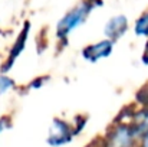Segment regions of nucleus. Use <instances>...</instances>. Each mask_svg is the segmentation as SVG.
<instances>
[{
    "mask_svg": "<svg viewBox=\"0 0 148 147\" xmlns=\"http://www.w3.org/2000/svg\"><path fill=\"white\" fill-rule=\"evenodd\" d=\"M85 124H86V117L84 115H78L73 121V128H75V133H81L82 128H85Z\"/></svg>",
    "mask_w": 148,
    "mask_h": 147,
    "instance_id": "obj_10",
    "label": "nucleus"
},
{
    "mask_svg": "<svg viewBox=\"0 0 148 147\" xmlns=\"http://www.w3.org/2000/svg\"><path fill=\"white\" fill-rule=\"evenodd\" d=\"M137 101L140 104H143L144 107H148V85H145L144 88H141L137 94Z\"/></svg>",
    "mask_w": 148,
    "mask_h": 147,
    "instance_id": "obj_9",
    "label": "nucleus"
},
{
    "mask_svg": "<svg viewBox=\"0 0 148 147\" xmlns=\"http://www.w3.org/2000/svg\"><path fill=\"white\" fill-rule=\"evenodd\" d=\"M128 29H130L128 17L125 14H115L108 19V22L103 28V35H105V38L116 42L127 35Z\"/></svg>",
    "mask_w": 148,
    "mask_h": 147,
    "instance_id": "obj_6",
    "label": "nucleus"
},
{
    "mask_svg": "<svg viewBox=\"0 0 148 147\" xmlns=\"http://www.w3.org/2000/svg\"><path fill=\"white\" fill-rule=\"evenodd\" d=\"M134 33L137 36L148 38V10H145L134 23Z\"/></svg>",
    "mask_w": 148,
    "mask_h": 147,
    "instance_id": "obj_7",
    "label": "nucleus"
},
{
    "mask_svg": "<svg viewBox=\"0 0 148 147\" xmlns=\"http://www.w3.org/2000/svg\"><path fill=\"white\" fill-rule=\"evenodd\" d=\"M114 45L115 42L108 39V38H103L102 41H98L95 43H89L86 45L85 48L82 49V58L91 63H97L102 59H106L112 55V50H114Z\"/></svg>",
    "mask_w": 148,
    "mask_h": 147,
    "instance_id": "obj_5",
    "label": "nucleus"
},
{
    "mask_svg": "<svg viewBox=\"0 0 148 147\" xmlns=\"http://www.w3.org/2000/svg\"><path fill=\"white\" fill-rule=\"evenodd\" d=\"M75 128L73 124L68 123L63 118H53L52 126L49 128V136H48V143L53 147L65 146L69 141H72L75 136Z\"/></svg>",
    "mask_w": 148,
    "mask_h": 147,
    "instance_id": "obj_3",
    "label": "nucleus"
},
{
    "mask_svg": "<svg viewBox=\"0 0 148 147\" xmlns=\"http://www.w3.org/2000/svg\"><path fill=\"white\" fill-rule=\"evenodd\" d=\"M89 147H97V146H95V144H94V146H89ZM101 147H105V146H103V144H102V146H101Z\"/></svg>",
    "mask_w": 148,
    "mask_h": 147,
    "instance_id": "obj_15",
    "label": "nucleus"
},
{
    "mask_svg": "<svg viewBox=\"0 0 148 147\" xmlns=\"http://www.w3.org/2000/svg\"><path fill=\"white\" fill-rule=\"evenodd\" d=\"M140 140L138 134L132 128L130 123L115 121L112 127L108 130L103 146L105 147H138L137 141Z\"/></svg>",
    "mask_w": 148,
    "mask_h": 147,
    "instance_id": "obj_2",
    "label": "nucleus"
},
{
    "mask_svg": "<svg viewBox=\"0 0 148 147\" xmlns=\"http://www.w3.org/2000/svg\"><path fill=\"white\" fill-rule=\"evenodd\" d=\"M48 79H49V77H39V78H35V79L29 84V88H30V90H38V88H42Z\"/></svg>",
    "mask_w": 148,
    "mask_h": 147,
    "instance_id": "obj_11",
    "label": "nucleus"
},
{
    "mask_svg": "<svg viewBox=\"0 0 148 147\" xmlns=\"http://www.w3.org/2000/svg\"><path fill=\"white\" fill-rule=\"evenodd\" d=\"M141 61L144 65H148V41L144 45V50H143V55H141Z\"/></svg>",
    "mask_w": 148,
    "mask_h": 147,
    "instance_id": "obj_13",
    "label": "nucleus"
},
{
    "mask_svg": "<svg viewBox=\"0 0 148 147\" xmlns=\"http://www.w3.org/2000/svg\"><path fill=\"white\" fill-rule=\"evenodd\" d=\"M29 35H30V23H29V22H26V23L23 25L22 30L19 32V35H17L16 41L13 42L12 48H10L9 53H7V58H6V59H4V62L1 63V69H0V72H1V74H7V72L14 66L16 61L19 59V56L22 55V52H23L25 48H26V43H27Z\"/></svg>",
    "mask_w": 148,
    "mask_h": 147,
    "instance_id": "obj_4",
    "label": "nucleus"
},
{
    "mask_svg": "<svg viewBox=\"0 0 148 147\" xmlns=\"http://www.w3.org/2000/svg\"><path fill=\"white\" fill-rule=\"evenodd\" d=\"M102 4L101 0H82L73 9L66 12L56 25V38L60 43H66L72 32L86 23L89 14Z\"/></svg>",
    "mask_w": 148,
    "mask_h": 147,
    "instance_id": "obj_1",
    "label": "nucleus"
},
{
    "mask_svg": "<svg viewBox=\"0 0 148 147\" xmlns=\"http://www.w3.org/2000/svg\"><path fill=\"white\" fill-rule=\"evenodd\" d=\"M10 126H12V120H10L9 115L0 117V134H1L3 131H6L7 128H10Z\"/></svg>",
    "mask_w": 148,
    "mask_h": 147,
    "instance_id": "obj_12",
    "label": "nucleus"
},
{
    "mask_svg": "<svg viewBox=\"0 0 148 147\" xmlns=\"http://www.w3.org/2000/svg\"><path fill=\"white\" fill-rule=\"evenodd\" d=\"M14 87H16L14 79H12L10 77H7V74H1L0 72V95L9 92Z\"/></svg>",
    "mask_w": 148,
    "mask_h": 147,
    "instance_id": "obj_8",
    "label": "nucleus"
},
{
    "mask_svg": "<svg viewBox=\"0 0 148 147\" xmlns=\"http://www.w3.org/2000/svg\"><path fill=\"white\" fill-rule=\"evenodd\" d=\"M138 147H148V131L140 139V144Z\"/></svg>",
    "mask_w": 148,
    "mask_h": 147,
    "instance_id": "obj_14",
    "label": "nucleus"
}]
</instances>
